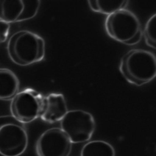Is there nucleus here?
Segmentation results:
<instances>
[{
  "label": "nucleus",
  "instance_id": "nucleus-1",
  "mask_svg": "<svg viewBox=\"0 0 156 156\" xmlns=\"http://www.w3.org/2000/svg\"><path fill=\"white\" fill-rule=\"evenodd\" d=\"M7 50L10 60L20 66L41 61L45 55L44 39L33 32L23 30L14 33L9 39Z\"/></svg>",
  "mask_w": 156,
  "mask_h": 156
},
{
  "label": "nucleus",
  "instance_id": "nucleus-2",
  "mask_svg": "<svg viewBox=\"0 0 156 156\" xmlns=\"http://www.w3.org/2000/svg\"><path fill=\"white\" fill-rule=\"evenodd\" d=\"M119 71L130 83L141 86L152 80L156 75V58L148 51L133 49L121 58Z\"/></svg>",
  "mask_w": 156,
  "mask_h": 156
},
{
  "label": "nucleus",
  "instance_id": "nucleus-3",
  "mask_svg": "<svg viewBox=\"0 0 156 156\" xmlns=\"http://www.w3.org/2000/svg\"><path fill=\"white\" fill-rule=\"evenodd\" d=\"M28 144V136L23 124L12 115L0 116V154L20 156Z\"/></svg>",
  "mask_w": 156,
  "mask_h": 156
},
{
  "label": "nucleus",
  "instance_id": "nucleus-4",
  "mask_svg": "<svg viewBox=\"0 0 156 156\" xmlns=\"http://www.w3.org/2000/svg\"><path fill=\"white\" fill-rule=\"evenodd\" d=\"M60 122V129L72 143L89 141L96 128L93 116L80 109L68 111Z\"/></svg>",
  "mask_w": 156,
  "mask_h": 156
},
{
  "label": "nucleus",
  "instance_id": "nucleus-5",
  "mask_svg": "<svg viewBox=\"0 0 156 156\" xmlns=\"http://www.w3.org/2000/svg\"><path fill=\"white\" fill-rule=\"evenodd\" d=\"M43 98L44 95L31 88L18 91L11 100V115L23 124L35 120L40 117Z\"/></svg>",
  "mask_w": 156,
  "mask_h": 156
},
{
  "label": "nucleus",
  "instance_id": "nucleus-6",
  "mask_svg": "<svg viewBox=\"0 0 156 156\" xmlns=\"http://www.w3.org/2000/svg\"><path fill=\"white\" fill-rule=\"evenodd\" d=\"M105 28L109 37L124 44L141 30L140 21L136 16L126 9L107 15Z\"/></svg>",
  "mask_w": 156,
  "mask_h": 156
},
{
  "label": "nucleus",
  "instance_id": "nucleus-7",
  "mask_svg": "<svg viewBox=\"0 0 156 156\" xmlns=\"http://www.w3.org/2000/svg\"><path fill=\"white\" fill-rule=\"evenodd\" d=\"M72 143L60 128L45 130L38 138L35 150L38 156H68Z\"/></svg>",
  "mask_w": 156,
  "mask_h": 156
},
{
  "label": "nucleus",
  "instance_id": "nucleus-8",
  "mask_svg": "<svg viewBox=\"0 0 156 156\" xmlns=\"http://www.w3.org/2000/svg\"><path fill=\"white\" fill-rule=\"evenodd\" d=\"M40 0H0V21L10 24L33 18L37 14Z\"/></svg>",
  "mask_w": 156,
  "mask_h": 156
},
{
  "label": "nucleus",
  "instance_id": "nucleus-9",
  "mask_svg": "<svg viewBox=\"0 0 156 156\" xmlns=\"http://www.w3.org/2000/svg\"><path fill=\"white\" fill-rule=\"evenodd\" d=\"M65 96L62 93H51L44 96L40 118L48 123L60 121L68 112Z\"/></svg>",
  "mask_w": 156,
  "mask_h": 156
},
{
  "label": "nucleus",
  "instance_id": "nucleus-10",
  "mask_svg": "<svg viewBox=\"0 0 156 156\" xmlns=\"http://www.w3.org/2000/svg\"><path fill=\"white\" fill-rule=\"evenodd\" d=\"M20 80L8 68H0V100L9 101L18 93Z\"/></svg>",
  "mask_w": 156,
  "mask_h": 156
},
{
  "label": "nucleus",
  "instance_id": "nucleus-11",
  "mask_svg": "<svg viewBox=\"0 0 156 156\" xmlns=\"http://www.w3.org/2000/svg\"><path fill=\"white\" fill-rule=\"evenodd\" d=\"M80 156H115V152L110 143L102 140H94L83 146Z\"/></svg>",
  "mask_w": 156,
  "mask_h": 156
},
{
  "label": "nucleus",
  "instance_id": "nucleus-12",
  "mask_svg": "<svg viewBox=\"0 0 156 156\" xmlns=\"http://www.w3.org/2000/svg\"><path fill=\"white\" fill-rule=\"evenodd\" d=\"M90 8L95 12L109 15L119 10L126 9L129 1H99L90 0L87 1Z\"/></svg>",
  "mask_w": 156,
  "mask_h": 156
},
{
  "label": "nucleus",
  "instance_id": "nucleus-13",
  "mask_svg": "<svg viewBox=\"0 0 156 156\" xmlns=\"http://www.w3.org/2000/svg\"><path fill=\"white\" fill-rule=\"evenodd\" d=\"M155 26L156 14L154 13L148 19L143 32V35L144 37L146 44L154 49L156 48Z\"/></svg>",
  "mask_w": 156,
  "mask_h": 156
},
{
  "label": "nucleus",
  "instance_id": "nucleus-14",
  "mask_svg": "<svg viewBox=\"0 0 156 156\" xmlns=\"http://www.w3.org/2000/svg\"><path fill=\"white\" fill-rule=\"evenodd\" d=\"M10 24L0 21V44L4 43L7 38L9 34Z\"/></svg>",
  "mask_w": 156,
  "mask_h": 156
},
{
  "label": "nucleus",
  "instance_id": "nucleus-15",
  "mask_svg": "<svg viewBox=\"0 0 156 156\" xmlns=\"http://www.w3.org/2000/svg\"><path fill=\"white\" fill-rule=\"evenodd\" d=\"M142 37H143V32L141 30L131 40H130L129 41L126 42L125 43V44H127V45H134V44H136L138 43L141 41V40L142 38Z\"/></svg>",
  "mask_w": 156,
  "mask_h": 156
}]
</instances>
